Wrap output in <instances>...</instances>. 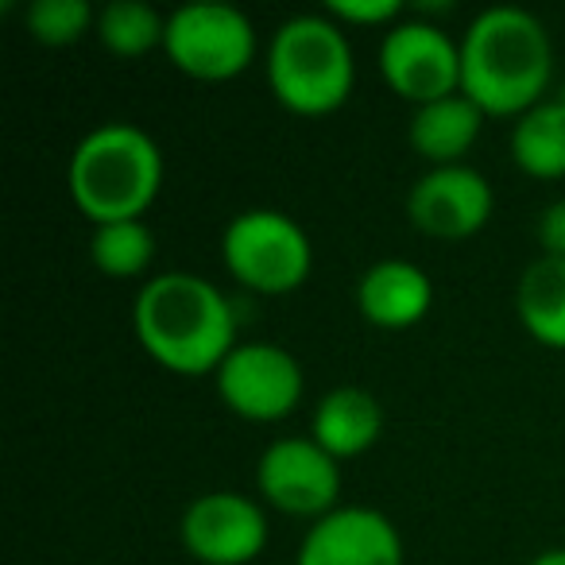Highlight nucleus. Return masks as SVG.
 Returning a JSON list of instances; mask_svg holds the SVG:
<instances>
[{
    "mask_svg": "<svg viewBox=\"0 0 565 565\" xmlns=\"http://www.w3.org/2000/svg\"><path fill=\"white\" fill-rule=\"evenodd\" d=\"M97 40L105 51L120 58H140L148 51L163 47L167 17H159L148 0H113L97 12Z\"/></svg>",
    "mask_w": 565,
    "mask_h": 565,
    "instance_id": "nucleus-18",
    "label": "nucleus"
},
{
    "mask_svg": "<svg viewBox=\"0 0 565 565\" xmlns=\"http://www.w3.org/2000/svg\"><path fill=\"white\" fill-rule=\"evenodd\" d=\"M132 326L143 353L182 376L217 372L236 349L233 302L194 271H163L136 295Z\"/></svg>",
    "mask_w": 565,
    "mask_h": 565,
    "instance_id": "nucleus-1",
    "label": "nucleus"
},
{
    "mask_svg": "<svg viewBox=\"0 0 565 565\" xmlns=\"http://www.w3.org/2000/svg\"><path fill=\"white\" fill-rule=\"evenodd\" d=\"M531 565H565V546H557V550H542L539 557H531Z\"/></svg>",
    "mask_w": 565,
    "mask_h": 565,
    "instance_id": "nucleus-23",
    "label": "nucleus"
},
{
    "mask_svg": "<svg viewBox=\"0 0 565 565\" xmlns=\"http://www.w3.org/2000/svg\"><path fill=\"white\" fill-rule=\"evenodd\" d=\"M380 430H384L380 399L353 384L326 392L315 407V418H310V438L338 461H349V457H361L364 449H372Z\"/></svg>",
    "mask_w": 565,
    "mask_h": 565,
    "instance_id": "nucleus-14",
    "label": "nucleus"
},
{
    "mask_svg": "<svg viewBox=\"0 0 565 565\" xmlns=\"http://www.w3.org/2000/svg\"><path fill=\"white\" fill-rule=\"evenodd\" d=\"M256 488L271 508L299 519H322L338 511L341 461L315 438H275L259 454Z\"/></svg>",
    "mask_w": 565,
    "mask_h": 565,
    "instance_id": "nucleus-9",
    "label": "nucleus"
},
{
    "mask_svg": "<svg viewBox=\"0 0 565 565\" xmlns=\"http://www.w3.org/2000/svg\"><path fill=\"white\" fill-rule=\"evenodd\" d=\"M539 244H542V256L565 259V198L550 202L539 213Z\"/></svg>",
    "mask_w": 565,
    "mask_h": 565,
    "instance_id": "nucleus-22",
    "label": "nucleus"
},
{
    "mask_svg": "<svg viewBox=\"0 0 565 565\" xmlns=\"http://www.w3.org/2000/svg\"><path fill=\"white\" fill-rule=\"evenodd\" d=\"M380 74L407 102H441L461 94V43L430 20H399L380 43Z\"/></svg>",
    "mask_w": 565,
    "mask_h": 565,
    "instance_id": "nucleus-8",
    "label": "nucleus"
},
{
    "mask_svg": "<svg viewBox=\"0 0 565 565\" xmlns=\"http://www.w3.org/2000/svg\"><path fill=\"white\" fill-rule=\"evenodd\" d=\"M295 565H403V539L384 511L341 503L310 523Z\"/></svg>",
    "mask_w": 565,
    "mask_h": 565,
    "instance_id": "nucleus-12",
    "label": "nucleus"
},
{
    "mask_svg": "<svg viewBox=\"0 0 565 565\" xmlns=\"http://www.w3.org/2000/svg\"><path fill=\"white\" fill-rule=\"evenodd\" d=\"M213 376L221 403L248 423H279L302 403V364L267 341H236Z\"/></svg>",
    "mask_w": 565,
    "mask_h": 565,
    "instance_id": "nucleus-7",
    "label": "nucleus"
},
{
    "mask_svg": "<svg viewBox=\"0 0 565 565\" xmlns=\"http://www.w3.org/2000/svg\"><path fill=\"white\" fill-rule=\"evenodd\" d=\"M267 86L299 117H326L353 94L356 63L333 17H291L267 43Z\"/></svg>",
    "mask_w": 565,
    "mask_h": 565,
    "instance_id": "nucleus-4",
    "label": "nucleus"
},
{
    "mask_svg": "<svg viewBox=\"0 0 565 565\" xmlns=\"http://www.w3.org/2000/svg\"><path fill=\"white\" fill-rule=\"evenodd\" d=\"M434 282L411 259H380L356 282V310L380 330H411L430 315Z\"/></svg>",
    "mask_w": 565,
    "mask_h": 565,
    "instance_id": "nucleus-13",
    "label": "nucleus"
},
{
    "mask_svg": "<svg viewBox=\"0 0 565 565\" xmlns=\"http://www.w3.org/2000/svg\"><path fill=\"white\" fill-rule=\"evenodd\" d=\"M557 97H562V102H565V86H562V94H557Z\"/></svg>",
    "mask_w": 565,
    "mask_h": 565,
    "instance_id": "nucleus-24",
    "label": "nucleus"
},
{
    "mask_svg": "<svg viewBox=\"0 0 565 565\" xmlns=\"http://www.w3.org/2000/svg\"><path fill=\"white\" fill-rule=\"evenodd\" d=\"M515 310L539 345L565 349V259L539 256L526 264L515 287Z\"/></svg>",
    "mask_w": 565,
    "mask_h": 565,
    "instance_id": "nucleus-16",
    "label": "nucleus"
},
{
    "mask_svg": "<svg viewBox=\"0 0 565 565\" xmlns=\"http://www.w3.org/2000/svg\"><path fill=\"white\" fill-rule=\"evenodd\" d=\"M66 182L74 205L94 225L140 221L163 186V151L140 125L109 120L78 140Z\"/></svg>",
    "mask_w": 565,
    "mask_h": 565,
    "instance_id": "nucleus-3",
    "label": "nucleus"
},
{
    "mask_svg": "<svg viewBox=\"0 0 565 565\" xmlns=\"http://www.w3.org/2000/svg\"><path fill=\"white\" fill-rule=\"evenodd\" d=\"M179 539L202 565H248L267 546V519L244 492H205L182 511Z\"/></svg>",
    "mask_w": 565,
    "mask_h": 565,
    "instance_id": "nucleus-10",
    "label": "nucleus"
},
{
    "mask_svg": "<svg viewBox=\"0 0 565 565\" xmlns=\"http://www.w3.org/2000/svg\"><path fill=\"white\" fill-rule=\"evenodd\" d=\"M511 159L531 179H565V102L546 97L511 128Z\"/></svg>",
    "mask_w": 565,
    "mask_h": 565,
    "instance_id": "nucleus-17",
    "label": "nucleus"
},
{
    "mask_svg": "<svg viewBox=\"0 0 565 565\" xmlns=\"http://www.w3.org/2000/svg\"><path fill=\"white\" fill-rule=\"evenodd\" d=\"M480 128H484V109L472 97L449 94L441 102L418 105L411 117L407 140L430 167H454L477 143Z\"/></svg>",
    "mask_w": 565,
    "mask_h": 565,
    "instance_id": "nucleus-15",
    "label": "nucleus"
},
{
    "mask_svg": "<svg viewBox=\"0 0 565 565\" xmlns=\"http://www.w3.org/2000/svg\"><path fill=\"white\" fill-rule=\"evenodd\" d=\"M407 217L418 233L438 241H465L492 217V186L477 167H430L407 194Z\"/></svg>",
    "mask_w": 565,
    "mask_h": 565,
    "instance_id": "nucleus-11",
    "label": "nucleus"
},
{
    "mask_svg": "<svg viewBox=\"0 0 565 565\" xmlns=\"http://www.w3.org/2000/svg\"><path fill=\"white\" fill-rule=\"evenodd\" d=\"M163 51L182 74L198 82H228L248 71L256 55V28L248 12L225 0H190L167 17Z\"/></svg>",
    "mask_w": 565,
    "mask_h": 565,
    "instance_id": "nucleus-6",
    "label": "nucleus"
},
{
    "mask_svg": "<svg viewBox=\"0 0 565 565\" xmlns=\"http://www.w3.org/2000/svg\"><path fill=\"white\" fill-rule=\"evenodd\" d=\"M89 259L109 279H136L156 259V236L143 221H105V225H94Z\"/></svg>",
    "mask_w": 565,
    "mask_h": 565,
    "instance_id": "nucleus-19",
    "label": "nucleus"
},
{
    "mask_svg": "<svg viewBox=\"0 0 565 565\" xmlns=\"http://www.w3.org/2000/svg\"><path fill=\"white\" fill-rule=\"evenodd\" d=\"M330 17L338 24H353V28H380V24H399L403 20V4L399 0H330Z\"/></svg>",
    "mask_w": 565,
    "mask_h": 565,
    "instance_id": "nucleus-21",
    "label": "nucleus"
},
{
    "mask_svg": "<svg viewBox=\"0 0 565 565\" xmlns=\"http://www.w3.org/2000/svg\"><path fill=\"white\" fill-rule=\"evenodd\" d=\"M221 259L228 275L259 295H291L310 279L315 248L291 213L244 210L221 233Z\"/></svg>",
    "mask_w": 565,
    "mask_h": 565,
    "instance_id": "nucleus-5",
    "label": "nucleus"
},
{
    "mask_svg": "<svg viewBox=\"0 0 565 565\" xmlns=\"http://www.w3.org/2000/svg\"><path fill=\"white\" fill-rule=\"evenodd\" d=\"M89 28H97L89 0H32L28 9V32L43 47H71Z\"/></svg>",
    "mask_w": 565,
    "mask_h": 565,
    "instance_id": "nucleus-20",
    "label": "nucleus"
},
{
    "mask_svg": "<svg viewBox=\"0 0 565 565\" xmlns=\"http://www.w3.org/2000/svg\"><path fill=\"white\" fill-rule=\"evenodd\" d=\"M554 78V47L542 20L515 4L484 9L461 40V94L484 117H523L546 102Z\"/></svg>",
    "mask_w": 565,
    "mask_h": 565,
    "instance_id": "nucleus-2",
    "label": "nucleus"
}]
</instances>
